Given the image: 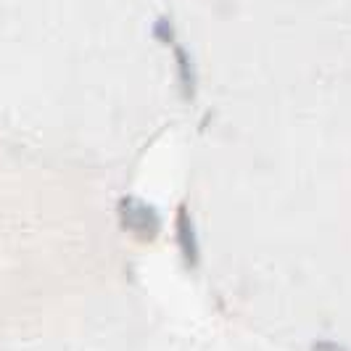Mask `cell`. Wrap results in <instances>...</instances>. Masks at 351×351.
Here are the masks:
<instances>
[{"instance_id": "1", "label": "cell", "mask_w": 351, "mask_h": 351, "mask_svg": "<svg viewBox=\"0 0 351 351\" xmlns=\"http://www.w3.org/2000/svg\"><path fill=\"white\" fill-rule=\"evenodd\" d=\"M119 214H122L124 230H130L135 238L141 241H154L161 230V219L154 206L135 201V198H124L119 204Z\"/></svg>"}, {"instance_id": "2", "label": "cell", "mask_w": 351, "mask_h": 351, "mask_svg": "<svg viewBox=\"0 0 351 351\" xmlns=\"http://www.w3.org/2000/svg\"><path fill=\"white\" fill-rule=\"evenodd\" d=\"M177 241H180V251H182L188 267L195 269V264H198V238H195V228L191 222L188 206L177 209Z\"/></svg>"}, {"instance_id": "3", "label": "cell", "mask_w": 351, "mask_h": 351, "mask_svg": "<svg viewBox=\"0 0 351 351\" xmlns=\"http://www.w3.org/2000/svg\"><path fill=\"white\" fill-rule=\"evenodd\" d=\"M175 58H177V71H180V82H182V90L188 95V101H193L195 93V66L191 53L185 51L182 45H175Z\"/></svg>"}, {"instance_id": "4", "label": "cell", "mask_w": 351, "mask_h": 351, "mask_svg": "<svg viewBox=\"0 0 351 351\" xmlns=\"http://www.w3.org/2000/svg\"><path fill=\"white\" fill-rule=\"evenodd\" d=\"M154 37L158 43H167V45H175V24L169 16H158L154 21Z\"/></svg>"}, {"instance_id": "5", "label": "cell", "mask_w": 351, "mask_h": 351, "mask_svg": "<svg viewBox=\"0 0 351 351\" xmlns=\"http://www.w3.org/2000/svg\"><path fill=\"white\" fill-rule=\"evenodd\" d=\"M315 351H343V346H335V343H328V341H317Z\"/></svg>"}]
</instances>
